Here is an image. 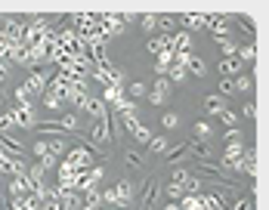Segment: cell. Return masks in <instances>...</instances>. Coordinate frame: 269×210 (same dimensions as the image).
Returning a JSON list of instances; mask_svg holds the SVG:
<instances>
[{"instance_id":"1","label":"cell","mask_w":269,"mask_h":210,"mask_svg":"<svg viewBox=\"0 0 269 210\" xmlns=\"http://www.w3.org/2000/svg\"><path fill=\"white\" fill-rule=\"evenodd\" d=\"M170 182H180L186 195H198V189L204 186V179H201V176H192V173H186V170H173V179H170Z\"/></svg>"},{"instance_id":"2","label":"cell","mask_w":269,"mask_h":210,"mask_svg":"<svg viewBox=\"0 0 269 210\" xmlns=\"http://www.w3.org/2000/svg\"><path fill=\"white\" fill-rule=\"evenodd\" d=\"M10 117H13V124H19V127H34V108H31V102L13 105L10 108Z\"/></svg>"},{"instance_id":"3","label":"cell","mask_w":269,"mask_h":210,"mask_svg":"<svg viewBox=\"0 0 269 210\" xmlns=\"http://www.w3.org/2000/svg\"><path fill=\"white\" fill-rule=\"evenodd\" d=\"M96 22H99V28L105 31V37H115L118 31L124 28V22L118 19V16H112V13H96Z\"/></svg>"},{"instance_id":"4","label":"cell","mask_w":269,"mask_h":210,"mask_svg":"<svg viewBox=\"0 0 269 210\" xmlns=\"http://www.w3.org/2000/svg\"><path fill=\"white\" fill-rule=\"evenodd\" d=\"M112 192H115V207H130V201H133V182L121 179L118 186H112Z\"/></svg>"},{"instance_id":"5","label":"cell","mask_w":269,"mask_h":210,"mask_svg":"<svg viewBox=\"0 0 269 210\" xmlns=\"http://www.w3.org/2000/svg\"><path fill=\"white\" fill-rule=\"evenodd\" d=\"M170 87H173V83L167 81V78H158V81L152 83V93H149V102H152V105H161L164 99H167V93H170Z\"/></svg>"},{"instance_id":"6","label":"cell","mask_w":269,"mask_h":210,"mask_svg":"<svg viewBox=\"0 0 269 210\" xmlns=\"http://www.w3.org/2000/svg\"><path fill=\"white\" fill-rule=\"evenodd\" d=\"M90 161H93V152H90V148H71V152H68V164H74V167H78V170H87V167H90Z\"/></svg>"},{"instance_id":"7","label":"cell","mask_w":269,"mask_h":210,"mask_svg":"<svg viewBox=\"0 0 269 210\" xmlns=\"http://www.w3.org/2000/svg\"><path fill=\"white\" fill-rule=\"evenodd\" d=\"M10 210H40V198L34 192H31V195H19V198H13Z\"/></svg>"},{"instance_id":"8","label":"cell","mask_w":269,"mask_h":210,"mask_svg":"<svg viewBox=\"0 0 269 210\" xmlns=\"http://www.w3.org/2000/svg\"><path fill=\"white\" fill-rule=\"evenodd\" d=\"M65 102H71L74 108H87V102H90V93H87V83L84 87H74L71 93H68V99Z\"/></svg>"},{"instance_id":"9","label":"cell","mask_w":269,"mask_h":210,"mask_svg":"<svg viewBox=\"0 0 269 210\" xmlns=\"http://www.w3.org/2000/svg\"><path fill=\"white\" fill-rule=\"evenodd\" d=\"M90 136H93L96 142H108V139H112V117H102V121L96 124V130L90 133Z\"/></svg>"},{"instance_id":"10","label":"cell","mask_w":269,"mask_h":210,"mask_svg":"<svg viewBox=\"0 0 269 210\" xmlns=\"http://www.w3.org/2000/svg\"><path fill=\"white\" fill-rule=\"evenodd\" d=\"M204 108H207V114H214V117H220L226 112V99L217 93V96H207L204 99Z\"/></svg>"},{"instance_id":"11","label":"cell","mask_w":269,"mask_h":210,"mask_svg":"<svg viewBox=\"0 0 269 210\" xmlns=\"http://www.w3.org/2000/svg\"><path fill=\"white\" fill-rule=\"evenodd\" d=\"M238 71H241L238 56H226L223 62H220V74H223V78H232V74H238Z\"/></svg>"},{"instance_id":"12","label":"cell","mask_w":269,"mask_h":210,"mask_svg":"<svg viewBox=\"0 0 269 210\" xmlns=\"http://www.w3.org/2000/svg\"><path fill=\"white\" fill-rule=\"evenodd\" d=\"M84 112H87V114H93V117H99V121H102V117H108V105L102 102V99H93V96H90V102H87V108H84Z\"/></svg>"},{"instance_id":"13","label":"cell","mask_w":269,"mask_h":210,"mask_svg":"<svg viewBox=\"0 0 269 210\" xmlns=\"http://www.w3.org/2000/svg\"><path fill=\"white\" fill-rule=\"evenodd\" d=\"M40 210H71V204L65 198H59V195H50L40 201Z\"/></svg>"},{"instance_id":"14","label":"cell","mask_w":269,"mask_h":210,"mask_svg":"<svg viewBox=\"0 0 269 210\" xmlns=\"http://www.w3.org/2000/svg\"><path fill=\"white\" fill-rule=\"evenodd\" d=\"M170 65H173V53H170V49H164V53H158L155 71L161 74V78H167V71H170Z\"/></svg>"},{"instance_id":"15","label":"cell","mask_w":269,"mask_h":210,"mask_svg":"<svg viewBox=\"0 0 269 210\" xmlns=\"http://www.w3.org/2000/svg\"><path fill=\"white\" fill-rule=\"evenodd\" d=\"M245 155V148H241V142H229V148L223 152V167H229L232 161H238V158Z\"/></svg>"},{"instance_id":"16","label":"cell","mask_w":269,"mask_h":210,"mask_svg":"<svg viewBox=\"0 0 269 210\" xmlns=\"http://www.w3.org/2000/svg\"><path fill=\"white\" fill-rule=\"evenodd\" d=\"M241 170L251 173V176H257V152H254V148H248V152L241 155Z\"/></svg>"},{"instance_id":"17","label":"cell","mask_w":269,"mask_h":210,"mask_svg":"<svg viewBox=\"0 0 269 210\" xmlns=\"http://www.w3.org/2000/svg\"><path fill=\"white\" fill-rule=\"evenodd\" d=\"M74 176H78V167L74 164H68V161L59 164V182H74Z\"/></svg>"},{"instance_id":"18","label":"cell","mask_w":269,"mask_h":210,"mask_svg":"<svg viewBox=\"0 0 269 210\" xmlns=\"http://www.w3.org/2000/svg\"><path fill=\"white\" fill-rule=\"evenodd\" d=\"M180 22L186 25V28H192V31H195V28H204V16H195V13H183Z\"/></svg>"},{"instance_id":"19","label":"cell","mask_w":269,"mask_h":210,"mask_svg":"<svg viewBox=\"0 0 269 210\" xmlns=\"http://www.w3.org/2000/svg\"><path fill=\"white\" fill-rule=\"evenodd\" d=\"M204 62H201V59H195V56H192L189 53V62H186V74H198V78H204Z\"/></svg>"},{"instance_id":"20","label":"cell","mask_w":269,"mask_h":210,"mask_svg":"<svg viewBox=\"0 0 269 210\" xmlns=\"http://www.w3.org/2000/svg\"><path fill=\"white\" fill-rule=\"evenodd\" d=\"M118 112H121V117H136V102L124 96L121 102H118Z\"/></svg>"},{"instance_id":"21","label":"cell","mask_w":269,"mask_h":210,"mask_svg":"<svg viewBox=\"0 0 269 210\" xmlns=\"http://www.w3.org/2000/svg\"><path fill=\"white\" fill-rule=\"evenodd\" d=\"M124 99V87H105V105L112 102V105H118Z\"/></svg>"},{"instance_id":"22","label":"cell","mask_w":269,"mask_h":210,"mask_svg":"<svg viewBox=\"0 0 269 210\" xmlns=\"http://www.w3.org/2000/svg\"><path fill=\"white\" fill-rule=\"evenodd\" d=\"M235 56H238V62H254V59H257V49H254V44H248V47L235 49Z\"/></svg>"},{"instance_id":"23","label":"cell","mask_w":269,"mask_h":210,"mask_svg":"<svg viewBox=\"0 0 269 210\" xmlns=\"http://www.w3.org/2000/svg\"><path fill=\"white\" fill-rule=\"evenodd\" d=\"M56 124L62 127V133H71V130H78V127H81V124H78V117H74V114H65L62 121H56Z\"/></svg>"},{"instance_id":"24","label":"cell","mask_w":269,"mask_h":210,"mask_svg":"<svg viewBox=\"0 0 269 210\" xmlns=\"http://www.w3.org/2000/svg\"><path fill=\"white\" fill-rule=\"evenodd\" d=\"M133 139H136L139 145H149V142H152V133H149V127H142V124H139V127L133 130Z\"/></svg>"},{"instance_id":"25","label":"cell","mask_w":269,"mask_h":210,"mask_svg":"<svg viewBox=\"0 0 269 210\" xmlns=\"http://www.w3.org/2000/svg\"><path fill=\"white\" fill-rule=\"evenodd\" d=\"M173 53H189V34L186 31H176V49Z\"/></svg>"},{"instance_id":"26","label":"cell","mask_w":269,"mask_h":210,"mask_svg":"<svg viewBox=\"0 0 269 210\" xmlns=\"http://www.w3.org/2000/svg\"><path fill=\"white\" fill-rule=\"evenodd\" d=\"M164 195L170 198V201H176V198H183V195H186V192H183L180 182H170V186H164Z\"/></svg>"},{"instance_id":"27","label":"cell","mask_w":269,"mask_h":210,"mask_svg":"<svg viewBox=\"0 0 269 210\" xmlns=\"http://www.w3.org/2000/svg\"><path fill=\"white\" fill-rule=\"evenodd\" d=\"M139 25H142V31H149V34H152V31L158 28V16H152V13H149V16H142Z\"/></svg>"},{"instance_id":"28","label":"cell","mask_w":269,"mask_h":210,"mask_svg":"<svg viewBox=\"0 0 269 210\" xmlns=\"http://www.w3.org/2000/svg\"><path fill=\"white\" fill-rule=\"evenodd\" d=\"M254 87V78H251V74H241L238 81H232V90H251Z\"/></svg>"},{"instance_id":"29","label":"cell","mask_w":269,"mask_h":210,"mask_svg":"<svg viewBox=\"0 0 269 210\" xmlns=\"http://www.w3.org/2000/svg\"><path fill=\"white\" fill-rule=\"evenodd\" d=\"M44 105L50 108V112H56V108L62 105V99H59L56 93H50V90H47V93H44Z\"/></svg>"},{"instance_id":"30","label":"cell","mask_w":269,"mask_h":210,"mask_svg":"<svg viewBox=\"0 0 269 210\" xmlns=\"http://www.w3.org/2000/svg\"><path fill=\"white\" fill-rule=\"evenodd\" d=\"M65 152H68V145H65V139H53V142H50V155H65Z\"/></svg>"},{"instance_id":"31","label":"cell","mask_w":269,"mask_h":210,"mask_svg":"<svg viewBox=\"0 0 269 210\" xmlns=\"http://www.w3.org/2000/svg\"><path fill=\"white\" fill-rule=\"evenodd\" d=\"M183 78H186V68H183V65H170V71H167V81H183Z\"/></svg>"},{"instance_id":"32","label":"cell","mask_w":269,"mask_h":210,"mask_svg":"<svg viewBox=\"0 0 269 210\" xmlns=\"http://www.w3.org/2000/svg\"><path fill=\"white\" fill-rule=\"evenodd\" d=\"M195 136H198V142H204L207 136H211V124H204V121H198V124H195Z\"/></svg>"},{"instance_id":"33","label":"cell","mask_w":269,"mask_h":210,"mask_svg":"<svg viewBox=\"0 0 269 210\" xmlns=\"http://www.w3.org/2000/svg\"><path fill=\"white\" fill-rule=\"evenodd\" d=\"M127 90H130V96H133V99H142V96L149 93V87H146V83H139V81H136V83H130Z\"/></svg>"},{"instance_id":"34","label":"cell","mask_w":269,"mask_h":210,"mask_svg":"<svg viewBox=\"0 0 269 210\" xmlns=\"http://www.w3.org/2000/svg\"><path fill=\"white\" fill-rule=\"evenodd\" d=\"M44 173H47V167H44V164H34V167H31V170H28V176H31V179L37 182V186H40V182H44Z\"/></svg>"},{"instance_id":"35","label":"cell","mask_w":269,"mask_h":210,"mask_svg":"<svg viewBox=\"0 0 269 210\" xmlns=\"http://www.w3.org/2000/svg\"><path fill=\"white\" fill-rule=\"evenodd\" d=\"M149 148H152V152H167V142H164V136H152Z\"/></svg>"},{"instance_id":"36","label":"cell","mask_w":269,"mask_h":210,"mask_svg":"<svg viewBox=\"0 0 269 210\" xmlns=\"http://www.w3.org/2000/svg\"><path fill=\"white\" fill-rule=\"evenodd\" d=\"M155 186H158V182L152 179V182H149V189H146V195H142V207H149V204H152V198H155Z\"/></svg>"},{"instance_id":"37","label":"cell","mask_w":269,"mask_h":210,"mask_svg":"<svg viewBox=\"0 0 269 210\" xmlns=\"http://www.w3.org/2000/svg\"><path fill=\"white\" fill-rule=\"evenodd\" d=\"M149 53H155V56L164 53V40L161 37H152V40H149Z\"/></svg>"},{"instance_id":"38","label":"cell","mask_w":269,"mask_h":210,"mask_svg":"<svg viewBox=\"0 0 269 210\" xmlns=\"http://www.w3.org/2000/svg\"><path fill=\"white\" fill-rule=\"evenodd\" d=\"M158 28H161L164 34H170V28H173V19H170V16H161V19H158Z\"/></svg>"},{"instance_id":"39","label":"cell","mask_w":269,"mask_h":210,"mask_svg":"<svg viewBox=\"0 0 269 210\" xmlns=\"http://www.w3.org/2000/svg\"><path fill=\"white\" fill-rule=\"evenodd\" d=\"M220 117H223V124H226V127H229V130H232V127H235V124H238V117H235V114H232V112H229V108H226V112H223V114H220Z\"/></svg>"},{"instance_id":"40","label":"cell","mask_w":269,"mask_h":210,"mask_svg":"<svg viewBox=\"0 0 269 210\" xmlns=\"http://www.w3.org/2000/svg\"><path fill=\"white\" fill-rule=\"evenodd\" d=\"M34 155L40 158V161H44V158L50 155V142H37V145H34Z\"/></svg>"},{"instance_id":"41","label":"cell","mask_w":269,"mask_h":210,"mask_svg":"<svg viewBox=\"0 0 269 210\" xmlns=\"http://www.w3.org/2000/svg\"><path fill=\"white\" fill-rule=\"evenodd\" d=\"M10 127H13V117H10V112H3L0 114V133H6Z\"/></svg>"},{"instance_id":"42","label":"cell","mask_w":269,"mask_h":210,"mask_svg":"<svg viewBox=\"0 0 269 210\" xmlns=\"http://www.w3.org/2000/svg\"><path fill=\"white\" fill-rule=\"evenodd\" d=\"M161 121H164V127H167V130H173L176 124H180V117H176V114H164Z\"/></svg>"},{"instance_id":"43","label":"cell","mask_w":269,"mask_h":210,"mask_svg":"<svg viewBox=\"0 0 269 210\" xmlns=\"http://www.w3.org/2000/svg\"><path fill=\"white\" fill-rule=\"evenodd\" d=\"M40 164H44L47 170H53V167L59 164V158H56V155H47V158H44V161H40Z\"/></svg>"},{"instance_id":"44","label":"cell","mask_w":269,"mask_h":210,"mask_svg":"<svg viewBox=\"0 0 269 210\" xmlns=\"http://www.w3.org/2000/svg\"><path fill=\"white\" fill-rule=\"evenodd\" d=\"M241 114H245V117H257V105H254V102H248L245 108H241Z\"/></svg>"},{"instance_id":"45","label":"cell","mask_w":269,"mask_h":210,"mask_svg":"<svg viewBox=\"0 0 269 210\" xmlns=\"http://www.w3.org/2000/svg\"><path fill=\"white\" fill-rule=\"evenodd\" d=\"M223 93H235V90H232V81L229 78H223V83H220V96Z\"/></svg>"},{"instance_id":"46","label":"cell","mask_w":269,"mask_h":210,"mask_svg":"<svg viewBox=\"0 0 269 210\" xmlns=\"http://www.w3.org/2000/svg\"><path fill=\"white\" fill-rule=\"evenodd\" d=\"M232 210H251V201L248 198H238V201H235V207Z\"/></svg>"},{"instance_id":"47","label":"cell","mask_w":269,"mask_h":210,"mask_svg":"<svg viewBox=\"0 0 269 210\" xmlns=\"http://www.w3.org/2000/svg\"><path fill=\"white\" fill-rule=\"evenodd\" d=\"M6 71H10V68H6V62H0V81L6 78Z\"/></svg>"},{"instance_id":"48","label":"cell","mask_w":269,"mask_h":210,"mask_svg":"<svg viewBox=\"0 0 269 210\" xmlns=\"http://www.w3.org/2000/svg\"><path fill=\"white\" fill-rule=\"evenodd\" d=\"M81 210H99V207H96V204H84Z\"/></svg>"},{"instance_id":"49","label":"cell","mask_w":269,"mask_h":210,"mask_svg":"<svg viewBox=\"0 0 269 210\" xmlns=\"http://www.w3.org/2000/svg\"><path fill=\"white\" fill-rule=\"evenodd\" d=\"M167 210H180V207H173V201H170V207H167Z\"/></svg>"}]
</instances>
